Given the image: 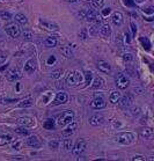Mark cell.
Masks as SVG:
<instances>
[{
    "instance_id": "obj_1",
    "label": "cell",
    "mask_w": 154,
    "mask_h": 161,
    "mask_svg": "<svg viewBox=\"0 0 154 161\" xmlns=\"http://www.w3.org/2000/svg\"><path fill=\"white\" fill-rule=\"evenodd\" d=\"M115 140L122 145H130L136 140V135L132 132H122L115 137Z\"/></svg>"
},
{
    "instance_id": "obj_2",
    "label": "cell",
    "mask_w": 154,
    "mask_h": 161,
    "mask_svg": "<svg viewBox=\"0 0 154 161\" xmlns=\"http://www.w3.org/2000/svg\"><path fill=\"white\" fill-rule=\"evenodd\" d=\"M82 80H84L82 74L79 71H71L69 73V75H67V78H66V83L69 86L75 87V86H78V85L82 82Z\"/></svg>"
},
{
    "instance_id": "obj_3",
    "label": "cell",
    "mask_w": 154,
    "mask_h": 161,
    "mask_svg": "<svg viewBox=\"0 0 154 161\" xmlns=\"http://www.w3.org/2000/svg\"><path fill=\"white\" fill-rule=\"evenodd\" d=\"M73 120H74V113L72 110H65L64 113L58 117L57 124L59 126H65V125H67L69 123H71Z\"/></svg>"
},
{
    "instance_id": "obj_4",
    "label": "cell",
    "mask_w": 154,
    "mask_h": 161,
    "mask_svg": "<svg viewBox=\"0 0 154 161\" xmlns=\"http://www.w3.org/2000/svg\"><path fill=\"white\" fill-rule=\"evenodd\" d=\"M5 31L6 34H8L13 38H16V37H19L21 35V29L16 23H8L5 27Z\"/></svg>"
},
{
    "instance_id": "obj_5",
    "label": "cell",
    "mask_w": 154,
    "mask_h": 161,
    "mask_svg": "<svg viewBox=\"0 0 154 161\" xmlns=\"http://www.w3.org/2000/svg\"><path fill=\"white\" fill-rule=\"evenodd\" d=\"M86 147H87V141L85 139H80V140L77 141L75 145H73L72 152L74 155H80L86 151Z\"/></svg>"
},
{
    "instance_id": "obj_6",
    "label": "cell",
    "mask_w": 154,
    "mask_h": 161,
    "mask_svg": "<svg viewBox=\"0 0 154 161\" xmlns=\"http://www.w3.org/2000/svg\"><path fill=\"white\" fill-rule=\"evenodd\" d=\"M106 105H107L106 100L103 99L102 96H96V98H94L93 101L90 102V107H92L93 109H95V110L103 109Z\"/></svg>"
},
{
    "instance_id": "obj_7",
    "label": "cell",
    "mask_w": 154,
    "mask_h": 161,
    "mask_svg": "<svg viewBox=\"0 0 154 161\" xmlns=\"http://www.w3.org/2000/svg\"><path fill=\"white\" fill-rule=\"evenodd\" d=\"M116 85L119 89H126L130 85V79L124 74H119L116 79Z\"/></svg>"
},
{
    "instance_id": "obj_8",
    "label": "cell",
    "mask_w": 154,
    "mask_h": 161,
    "mask_svg": "<svg viewBox=\"0 0 154 161\" xmlns=\"http://www.w3.org/2000/svg\"><path fill=\"white\" fill-rule=\"evenodd\" d=\"M6 77L7 79L9 80V81H16V80H19V79L22 77L21 72H20V70L17 67L15 68H11V70H8L7 72H6Z\"/></svg>"
},
{
    "instance_id": "obj_9",
    "label": "cell",
    "mask_w": 154,
    "mask_h": 161,
    "mask_svg": "<svg viewBox=\"0 0 154 161\" xmlns=\"http://www.w3.org/2000/svg\"><path fill=\"white\" fill-rule=\"evenodd\" d=\"M17 124L21 125V126H24V128H32V126L35 125V121L32 120V117L24 116V117H20L17 120Z\"/></svg>"
},
{
    "instance_id": "obj_10",
    "label": "cell",
    "mask_w": 154,
    "mask_h": 161,
    "mask_svg": "<svg viewBox=\"0 0 154 161\" xmlns=\"http://www.w3.org/2000/svg\"><path fill=\"white\" fill-rule=\"evenodd\" d=\"M36 70V60L35 58H30L28 59L27 63L24 64V72L26 73H34Z\"/></svg>"
},
{
    "instance_id": "obj_11",
    "label": "cell",
    "mask_w": 154,
    "mask_h": 161,
    "mask_svg": "<svg viewBox=\"0 0 154 161\" xmlns=\"http://www.w3.org/2000/svg\"><path fill=\"white\" fill-rule=\"evenodd\" d=\"M67 99H69V96H67V94L64 93V92H60L56 95V99L53 101V105H59V104H64L67 102Z\"/></svg>"
},
{
    "instance_id": "obj_12",
    "label": "cell",
    "mask_w": 154,
    "mask_h": 161,
    "mask_svg": "<svg viewBox=\"0 0 154 161\" xmlns=\"http://www.w3.org/2000/svg\"><path fill=\"white\" fill-rule=\"evenodd\" d=\"M104 123V118H103V116L101 115H93L92 117L89 118V124L92 126H100Z\"/></svg>"
},
{
    "instance_id": "obj_13",
    "label": "cell",
    "mask_w": 154,
    "mask_h": 161,
    "mask_svg": "<svg viewBox=\"0 0 154 161\" xmlns=\"http://www.w3.org/2000/svg\"><path fill=\"white\" fill-rule=\"evenodd\" d=\"M27 145L34 147V148H38V147H41V141H39L37 136H29L27 139Z\"/></svg>"
},
{
    "instance_id": "obj_14",
    "label": "cell",
    "mask_w": 154,
    "mask_h": 161,
    "mask_svg": "<svg viewBox=\"0 0 154 161\" xmlns=\"http://www.w3.org/2000/svg\"><path fill=\"white\" fill-rule=\"evenodd\" d=\"M111 20H112V23L117 27H121L123 25V22H124L123 14L121 12H115V13H112Z\"/></svg>"
},
{
    "instance_id": "obj_15",
    "label": "cell",
    "mask_w": 154,
    "mask_h": 161,
    "mask_svg": "<svg viewBox=\"0 0 154 161\" xmlns=\"http://www.w3.org/2000/svg\"><path fill=\"white\" fill-rule=\"evenodd\" d=\"M97 68L103 73H110L111 72V66L110 64L106 60H99L97 62Z\"/></svg>"
},
{
    "instance_id": "obj_16",
    "label": "cell",
    "mask_w": 154,
    "mask_h": 161,
    "mask_svg": "<svg viewBox=\"0 0 154 161\" xmlns=\"http://www.w3.org/2000/svg\"><path fill=\"white\" fill-rule=\"evenodd\" d=\"M77 128H78V123L77 122H71V123H69V126L65 129L64 131H63V135L64 136H71L73 135L75 132V130H77Z\"/></svg>"
},
{
    "instance_id": "obj_17",
    "label": "cell",
    "mask_w": 154,
    "mask_h": 161,
    "mask_svg": "<svg viewBox=\"0 0 154 161\" xmlns=\"http://www.w3.org/2000/svg\"><path fill=\"white\" fill-rule=\"evenodd\" d=\"M39 23L43 26V28H45V29L49 31H57L59 29L58 26H57L56 23H52V22H48V21L41 20L39 21Z\"/></svg>"
},
{
    "instance_id": "obj_18",
    "label": "cell",
    "mask_w": 154,
    "mask_h": 161,
    "mask_svg": "<svg viewBox=\"0 0 154 161\" xmlns=\"http://www.w3.org/2000/svg\"><path fill=\"white\" fill-rule=\"evenodd\" d=\"M87 21H89V22H94V21H100V19H97V14H96V12L92 10H88L85 12V17Z\"/></svg>"
},
{
    "instance_id": "obj_19",
    "label": "cell",
    "mask_w": 154,
    "mask_h": 161,
    "mask_svg": "<svg viewBox=\"0 0 154 161\" xmlns=\"http://www.w3.org/2000/svg\"><path fill=\"white\" fill-rule=\"evenodd\" d=\"M99 31H100V34L102 36L104 37H109L111 35V28H110V26L108 23H104V25L100 26V30Z\"/></svg>"
},
{
    "instance_id": "obj_20",
    "label": "cell",
    "mask_w": 154,
    "mask_h": 161,
    "mask_svg": "<svg viewBox=\"0 0 154 161\" xmlns=\"http://www.w3.org/2000/svg\"><path fill=\"white\" fill-rule=\"evenodd\" d=\"M119 102H121V105L123 108H129L132 103V96L131 95H125L124 98H121Z\"/></svg>"
},
{
    "instance_id": "obj_21",
    "label": "cell",
    "mask_w": 154,
    "mask_h": 161,
    "mask_svg": "<svg viewBox=\"0 0 154 161\" xmlns=\"http://www.w3.org/2000/svg\"><path fill=\"white\" fill-rule=\"evenodd\" d=\"M119 100H121V93H119V92H117V90L111 92L110 96H109V101H110V103L117 104L118 102H119Z\"/></svg>"
},
{
    "instance_id": "obj_22",
    "label": "cell",
    "mask_w": 154,
    "mask_h": 161,
    "mask_svg": "<svg viewBox=\"0 0 154 161\" xmlns=\"http://www.w3.org/2000/svg\"><path fill=\"white\" fill-rule=\"evenodd\" d=\"M140 136L145 138V139H152L154 136V132L152 129H149V128H146V129H143V130L140 131Z\"/></svg>"
},
{
    "instance_id": "obj_23",
    "label": "cell",
    "mask_w": 154,
    "mask_h": 161,
    "mask_svg": "<svg viewBox=\"0 0 154 161\" xmlns=\"http://www.w3.org/2000/svg\"><path fill=\"white\" fill-rule=\"evenodd\" d=\"M103 83H104V80H103L101 77H96V78L93 80V82H92V88L93 89L101 88L102 86H103Z\"/></svg>"
},
{
    "instance_id": "obj_24",
    "label": "cell",
    "mask_w": 154,
    "mask_h": 161,
    "mask_svg": "<svg viewBox=\"0 0 154 161\" xmlns=\"http://www.w3.org/2000/svg\"><path fill=\"white\" fill-rule=\"evenodd\" d=\"M14 19H15V21L17 22V23H20V25H22V26H26V25H28V19H27V16L24 15V14H22V13L16 14Z\"/></svg>"
},
{
    "instance_id": "obj_25",
    "label": "cell",
    "mask_w": 154,
    "mask_h": 161,
    "mask_svg": "<svg viewBox=\"0 0 154 161\" xmlns=\"http://www.w3.org/2000/svg\"><path fill=\"white\" fill-rule=\"evenodd\" d=\"M60 52H62V55L66 58H72L73 57V52L71 50V48L69 45H64V47L60 48Z\"/></svg>"
},
{
    "instance_id": "obj_26",
    "label": "cell",
    "mask_w": 154,
    "mask_h": 161,
    "mask_svg": "<svg viewBox=\"0 0 154 161\" xmlns=\"http://www.w3.org/2000/svg\"><path fill=\"white\" fill-rule=\"evenodd\" d=\"M44 45L47 48H54L57 45V40H56V37H48V38L44 41Z\"/></svg>"
},
{
    "instance_id": "obj_27",
    "label": "cell",
    "mask_w": 154,
    "mask_h": 161,
    "mask_svg": "<svg viewBox=\"0 0 154 161\" xmlns=\"http://www.w3.org/2000/svg\"><path fill=\"white\" fill-rule=\"evenodd\" d=\"M12 140H13V138H12V136L9 135L0 136V146L7 145V144H9Z\"/></svg>"
},
{
    "instance_id": "obj_28",
    "label": "cell",
    "mask_w": 154,
    "mask_h": 161,
    "mask_svg": "<svg viewBox=\"0 0 154 161\" xmlns=\"http://www.w3.org/2000/svg\"><path fill=\"white\" fill-rule=\"evenodd\" d=\"M32 102H34V100H32V98H28V99L22 100L21 102L19 103V107H20V108H27V107L32 105Z\"/></svg>"
},
{
    "instance_id": "obj_29",
    "label": "cell",
    "mask_w": 154,
    "mask_h": 161,
    "mask_svg": "<svg viewBox=\"0 0 154 161\" xmlns=\"http://www.w3.org/2000/svg\"><path fill=\"white\" fill-rule=\"evenodd\" d=\"M73 145H74V143H73L72 139H65V140L63 141V146H64V148L66 151H72Z\"/></svg>"
},
{
    "instance_id": "obj_30",
    "label": "cell",
    "mask_w": 154,
    "mask_h": 161,
    "mask_svg": "<svg viewBox=\"0 0 154 161\" xmlns=\"http://www.w3.org/2000/svg\"><path fill=\"white\" fill-rule=\"evenodd\" d=\"M104 5V0H92V6L96 8V10H100Z\"/></svg>"
},
{
    "instance_id": "obj_31",
    "label": "cell",
    "mask_w": 154,
    "mask_h": 161,
    "mask_svg": "<svg viewBox=\"0 0 154 161\" xmlns=\"http://www.w3.org/2000/svg\"><path fill=\"white\" fill-rule=\"evenodd\" d=\"M21 35L23 36V38L24 40H27V41H30V40H32V37H34V34H32L30 30H23L21 31Z\"/></svg>"
},
{
    "instance_id": "obj_32",
    "label": "cell",
    "mask_w": 154,
    "mask_h": 161,
    "mask_svg": "<svg viewBox=\"0 0 154 161\" xmlns=\"http://www.w3.org/2000/svg\"><path fill=\"white\" fill-rule=\"evenodd\" d=\"M43 126H44L45 129H50V130H52L53 128H54V121H53L52 118H49V120H47L45 122H44Z\"/></svg>"
},
{
    "instance_id": "obj_33",
    "label": "cell",
    "mask_w": 154,
    "mask_h": 161,
    "mask_svg": "<svg viewBox=\"0 0 154 161\" xmlns=\"http://www.w3.org/2000/svg\"><path fill=\"white\" fill-rule=\"evenodd\" d=\"M49 147L51 150H57L59 147V140L58 139H52V140L49 141Z\"/></svg>"
},
{
    "instance_id": "obj_34",
    "label": "cell",
    "mask_w": 154,
    "mask_h": 161,
    "mask_svg": "<svg viewBox=\"0 0 154 161\" xmlns=\"http://www.w3.org/2000/svg\"><path fill=\"white\" fill-rule=\"evenodd\" d=\"M140 42H141L143 47L145 48L146 50H149V48H151V43H149L147 37H141V38H140Z\"/></svg>"
},
{
    "instance_id": "obj_35",
    "label": "cell",
    "mask_w": 154,
    "mask_h": 161,
    "mask_svg": "<svg viewBox=\"0 0 154 161\" xmlns=\"http://www.w3.org/2000/svg\"><path fill=\"white\" fill-rule=\"evenodd\" d=\"M99 30H100V23H96V25H94V26L89 29V34L94 36V35H96V34L99 33Z\"/></svg>"
},
{
    "instance_id": "obj_36",
    "label": "cell",
    "mask_w": 154,
    "mask_h": 161,
    "mask_svg": "<svg viewBox=\"0 0 154 161\" xmlns=\"http://www.w3.org/2000/svg\"><path fill=\"white\" fill-rule=\"evenodd\" d=\"M7 58H8L7 52H0V66L5 64L6 60H7Z\"/></svg>"
},
{
    "instance_id": "obj_37",
    "label": "cell",
    "mask_w": 154,
    "mask_h": 161,
    "mask_svg": "<svg viewBox=\"0 0 154 161\" xmlns=\"http://www.w3.org/2000/svg\"><path fill=\"white\" fill-rule=\"evenodd\" d=\"M0 17L4 19V20H11L12 19V14L9 12H0Z\"/></svg>"
},
{
    "instance_id": "obj_38",
    "label": "cell",
    "mask_w": 154,
    "mask_h": 161,
    "mask_svg": "<svg viewBox=\"0 0 154 161\" xmlns=\"http://www.w3.org/2000/svg\"><path fill=\"white\" fill-rule=\"evenodd\" d=\"M123 59L125 63H131L133 60V56L131 53H124L123 55Z\"/></svg>"
},
{
    "instance_id": "obj_39",
    "label": "cell",
    "mask_w": 154,
    "mask_h": 161,
    "mask_svg": "<svg viewBox=\"0 0 154 161\" xmlns=\"http://www.w3.org/2000/svg\"><path fill=\"white\" fill-rule=\"evenodd\" d=\"M15 132L20 133V135H28V133H29V131L27 130L24 126H22V128H17V129L15 130Z\"/></svg>"
},
{
    "instance_id": "obj_40",
    "label": "cell",
    "mask_w": 154,
    "mask_h": 161,
    "mask_svg": "<svg viewBox=\"0 0 154 161\" xmlns=\"http://www.w3.org/2000/svg\"><path fill=\"white\" fill-rule=\"evenodd\" d=\"M21 146H22V141H15V143L13 144V146H12V148L15 150V151H19V150L21 148Z\"/></svg>"
},
{
    "instance_id": "obj_41",
    "label": "cell",
    "mask_w": 154,
    "mask_h": 161,
    "mask_svg": "<svg viewBox=\"0 0 154 161\" xmlns=\"http://www.w3.org/2000/svg\"><path fill=\"white\" fill-rule=\"evenodd\" d=\"M85 77H86V83H89L90 80H92V77H93V73L88 71V72L85 73Z\"/></svg>"
},
{
    "instance_id": "obj_42",
    "label": "cell",
    "mask_w": 154,
    "mask_h": 161,
    "mask_svg": "<svg viewBox=\"0 0 154 161\" xmlns=\"http://www.w3.org/2000/svg\"><path fill=\"white\" fill-rule=\"evenodd\" d=\"M63 73V70H57V71H54V72L52 73V78L54 79H58L59 77H60V74Z\"/></svg>"
},
{
    "instance_id": "obj_43",
    "label": "cell",
    "mask_w": 154,
    "mask_h": 161,
    "mask_svg": "<svg viewBox=\"0 0 154 161\" xmlns=\"http://www.w3.org/2000/svg\"><path fill=\"white\" fill-rule=\"evenodd\" d=\"M145 159H146V158H145V156H143V155H134L133 156V158H131V160H140V161H144L145 160Z\"/></svg>"
},
{
    "instance_id": "obj_44",
    "label": "cell",
    "mask_w": 154,
    "mask_h": 161,
    "mask_svg": "<svg viewBox=\"0 0 154 161\" xmlns=\"http://www.w3.org/2000/svg\"><path fill=\"white\" fill-rule=\"evenodd\" d=\"M130 26H131V30H132V35H133V36H134V35H136V33H137V26H136V25H134L133 22H131V25H130Z\"/></svg>"
},
{
    "instance_id": "obj_45",
    "label": "cell",
    "mask_w": 154,
    "mask_h": 161,
    "mask_svg": "<svg viewBox=\"0 0 154 161\" xmlns=\"http://www.w3.org/2000/svg\"><path fill=\"white\" fill-rule=\"evenodd\" d=\"M80 37H81L82 40H86V38H87V30H82V31H81Z\"/></svg>"
},
{
    "instance_id": "obj_46",
    "label": "cell",
    "mask_w": 154,
    "mask_h": 161,
    "mask_svg": "<svg viewBox=\"0 0 154 161\" xmlns=\"http://www.w3.org/2000/svg\"><path fill=\"white\" fill-rule=\"evenodd\" d=\"M144 12H145V13H148V14H153V8H152V7H148L147 10H144Z\"/></svg>"
},
{
    "instance_id": "obj_47",
    "label": "cell",
    "mask_w": 154,
    "mask_h": 161,
    "mask_svg": "<svg viewBox=\"0 0 154 161\" xmlns=\"http://www.w3.org/2000/svg\"><path fill=\"white\" fill-rule=\"evenodd\" d=\"M110 13V8H106V10H103V15H107V14H109Z\"/></svg>"
},
{
    "instance_id": "obj_48",
    "label": "cell",
    "mask_w": 154,
    "mask_h": 161,
    "mask_svg": "<svg viewBox=\"0 0 154 161\" xmlns=\"http://www.w3.org/2000/svg\"><path fill=\"white\" fill-rule=\"evenodd\" d=\"M125 4H128V5H133V2L131 0H128V1H125Z\"/></svg>"
},
{
    "instance_id": "obj_49",
    "label": "cell",
    "mask_w": 154,
    "mask_h": 161,
    "mask_svg": "<svg viewBox=\"0 0 154 161\" xmlns=\"http://www.w3.org/2000/svg\"><path fill=\"white\" fill-rule=\"evenodd\" d=\"M66 1H69V2H75L77 0H66Z\"/></svg>"
},
{
    "instance_id": "obj_50",
    "label": "cell",
    "mask_w": 154,
    "mask_h": 161,
    "mask_svg": "<svg viewBox=\"0 0 154 161\" xmlns=\"http://www.w3.org/2000/svg\"><path fill=\"white\" fill-rule=\"evenodd\" d=\"M134 1H137V2H141L143 0H134Z\"/></svg>"
},
{
    "instance_id": "obj_51",
    "label": "cell",
    "mask_w": 154,
    "mask_h": 161,
    "mask_svg": "<svg viewBox=\"0 0 154 161\" xmlns=\"http://www.w3.org/2000/svg\"><path fill=\"white\" fill-rule=\"evenodd\" d=\"M16 1H22V0H16Z\"/></svg>"
},
{
    "instance_id": "obj_52",
    "label": "cell",
    "mask_w": 154,
    "mask_h": 161,
    "mask_svg": "<svg viewBox=\"0 0 154 161\" xmlns=\"http://www.w3.org/2000/svg\"><path fill=\"white\" fill-rule=\"evenodd\" d=\"M1 1H5V0H1Z\"/></svg>"
}]
</instances>
